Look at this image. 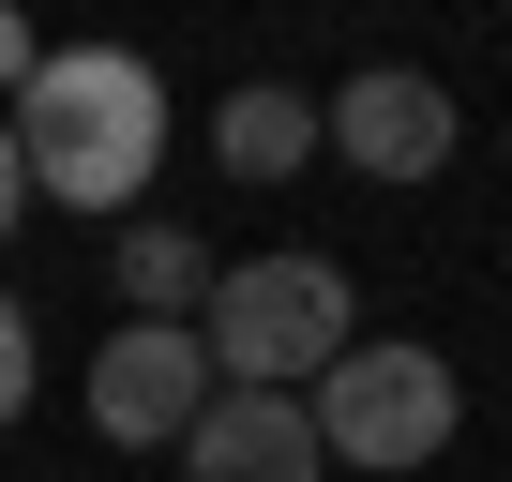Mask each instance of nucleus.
Here are the masks:
<instances>
[{
  "label": "nucleus",
  "instance_id": "obj_10",
  "mask_svg": "<svg viewBox=\"0 0 512 482\" xmlns=\"http://www.w3.org/2000/svg\"><path fill=\"white\" fill-rule=\"evenodd\" d=\"M31 61H46V31L16 16V0H0V106H16V91H31Z\"/></svg>",
  "mask_w": 512,
  "mask_h": 482
},
{
  "label": "nucleus",
  "instance_id": "obj_9",
  "mask_svg": "<svg viewBox=\"0 0 512 482\" xmlns=\"http://www.w3.org/2000/svg\"><path fill=\"white\" fill-rule=\"evenodd\" d=\"M31 377H46V362H31V302H16V287H0V422H16V407H31Z\"/></svg>",
  "mask_w": 512,
  "mask_h": 482
},
{
  "label": "nucleus",
  "instance_id": "obj_11",
  "mask_svg": "<svg viewBox=\"0 0 512 482\" xmlns=\"http://www.w3.org/2000/svg\"><path fill=\"white\" fill-rule=\"evenodd\" d=\"M16 211H31V166H16V121H0V241H16Z\"/></svg>",
  "mask_w": 512,
  "mask_h": 482
},
{
  "label": "nucleus",
  "instance_id": "obj_5",
  "mask_svg": "<svg viewBox=\"0 0 512 482\" xmlns=\"http://www.w3.org/2000/svg\"><path fill=\"white\" fill-rule=\"evenodd\" d=\"M452 136H467V121H452V91H437L422 61H362V76L317 106V151H347L362 181H437Z\"/></svg>",
  "mask_w": 512,
  "mask_h": 482
},
{
  "label": "nucleus",
  "instance_id": "obj_1",
  "mask_svg": "<svg viewBox=\"0 0 512 482\" xmlns=\"http://www.w3.org/2000/svg\"><path fill=\"white\" fill-rule=\"evenodd\" d=\"M16 121V166H31V196H61V211H121L136 226V196L166 181V76L136 61V46H46L31 61V91L0 106Z\"/></svg>",
  "mask_w": 512,
  "mask_h": 482
},
{
  "label": "nucleus",
  "instance_id": "obj_6",
  "mask_svg": "<svg viewBox=\"0 0 512 482\" xmlns=\"http://www.w3.org/2000/svg\"><path fill=\"white\" fill-rule=\"evenodd\" d=\"M181 482H332V452H317L302 392H211L181 422Z\"/></svg>",
  "mask_w": 512,
  "mask_h": 482
},
{
  "label": "nucleus",
  "instance_id": "obj_4",
  "mask_svg": "<svg viewBox=\"0 0 512 482\" xmlns=\"http://www.w3.org/2000/svg\"><path fill=\"white\" fill-rule=\"evenodd\" d=\"M211 392H226V377H211L196 317H121V332L91 347V437H121V452H181V422H196Z\"/></svg>",
  "mask_w": 512,
  "mask_h": 482
},
{
  "label": "nucleus",
  "instance_id": "obj_3",
  "mask_svg": "<svg viewBox=\"0 0 512 482\" xmlns=\"http://www.w3.org/2000/svg\"><path fill=\"white\" fill-rule=\"evenodd\" d=\"M302 422H317V452L332 467H362V482H407V467H437L452 452V422H467V377L437 362V347H392V332H362L317 392H302Z\"/></svg>",
  "mask_w": 512,
  "mask_h": 482
},
{
  "label": "nucleus",
  "instance_id": "obj_2",
  "mask_svg": "<svg viewBox=\"0 0 512 482\" xmlns=\"http://www.w3.org/2000/svg\"><path fill=\"white\" fill-rule=\"evenodd\" d=\"M196 347L226 392H317L347 347H362V287L317 257V241H272V257H226L211 302H196Z\"/></svg>",
  "mask_w": 512,
  "mask_h": 482
},
{
  "label": "nucleus",
  "instance_id": "obj_7",
  "mask_svg": "<svg viewBox=\"0 0 512 482\" xmlns=\"http://www.w3.org/2000/svg\"><path fill=\"white\" fill-rule=\"evenodd\" d=\"M211 166H226V181H302V166H317V91L241 76V91L211 106Z\"/></svg>",
  "mask_w": 512,
  "mask_h": 482
},
{
  "label": "nucleus",
  "instance_id": "obj_8",
  "mask_svg": "<svg viewBox=\"0 0 512 482\" xmlns=\"http://www.w3.org/2000/svg\"><path fill=\"white\" fill-rule=\"evenodd\" d=\"M106 257H121V302H136V317H196V302H211V272H196V226H151V211H136Z\"/></svg>",
  "mask_w": 512,
  "mask_h": 482
}]
</instances>
